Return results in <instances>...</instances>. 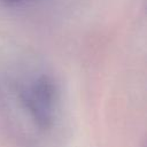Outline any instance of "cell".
<instances>
[{"mask_svg": "<svg viewBox=\"0 0 147 147\" xmlns=\"http://www.w3.org/2000/svg\"><path fill=\"white\" fill-rule=\"evenodd\" d=\"M18 98L24 110L39 129L47 130L53 125L59 105V92L51 76L41 74L25 79L20 85Z\"/></svg>", "mask_w": 147, "mask_h": 147, "instance_id": "1", "label": "cell"}, {"mask_svg": "<svg viewBox=\"0 0 147 147\" xmlns=\"http://www.w3.org/2000/svg\"><path fill=\"white\" fill-rule=\"evenodd\" d=\"M5 2L7 3H10V5H17V3H22V2H26L29 0H3Z\"/></svg>", "mask_w": 147, "mask_h": 147, "instance_id": "2", "label": "cell"}]
</instances>
